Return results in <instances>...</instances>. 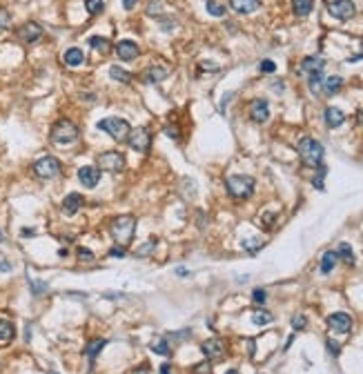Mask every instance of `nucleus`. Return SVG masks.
Wrapping results in <instances>:
<instances>
[{"mask_svg":"<svg viewBox=\"0 0 363 374\" xmlns=\"http://www.w3.org/2000/svg\"><path fill=\"white\" fill-rule=\"evenodd\" d=\"M109 232H112L116 245L127 247L132 243L134 234H136V220H134V216H130V214H125V216H118V218L112 220V225H109Z\"/></svg>","mask_w":363,"mask_h":374,"instance_id":"f257e3e1","label":"nucleus"},{"mask_svg":"<svg viewBox=\"0 0 363 374\" xmlns=\"http://www.w3.org/2000/svg\"><path fill=\"white\" fill-rule=\"evenodd\" d=\"M323 154H326L323 145L319 141H314V138L305 136V138H301V141H299V156L308 167H319V165H321Z\"/></svg>","mask_w":363,"mask_h":374,"instance_id":"f03ea898","label":"nucleus"},{"mask_svg":"<svg viewBox=\"0 0 363 374\" xmlns=\"http://www.w3.org/2000/svg\"><path fill=\"white\" fill-rule=\"evenodd\" d=\"M98 129L109 134V136L118 143L127 141V138H130V132H132L130 123H127L125 118H118V116H107V118H103V121H98Z\"/></svg>","mask_w":363,"mask_h":374,"instance_id":"7ed1b4c3","label":"nucleus"},{"mask_svg":"<svg viewBox=\"0 0 363 374\" xmlns=\"http://www.w3.org/2000/svg\"><path fill=\"white\" fill-rule=\"evenodd\" d=\"M51 141L58 143V145H69V143H74L76 138H78V127H76L71 121H67V118H60V121H56L51 125Z\"/></svg>","mask_w":363,"mask_h":374,"instance_id":"20e7f679","label":"nucleus"},{"mask_svg":"<svg viewBox=\"0 0 363 374\" xmlns=\"http://www.w3.org/2000/svg\"><path fill=\"white\" fill-rule=\"evenodd\" d=\"M227 191H230V196L234 198H247V196H252V191H254V179L252 176H243V174H234L227 179Z\"/></svg>","mask_w":363,"mask_h":374,"instance_id":"39448f33","label":"nucleus"},{"mask_svg":"<svg viewBox=\"0 0 363 374\" xmlns=\"http://www.w3.org/2000/svg\"><path fill=\"white\" fill-rule=\"evenodd\" d=\"M98 170L103 172H112V174H116V172H121L123 167H125V156L121 154V152H103V154L98 156Z\"/></svg>","mask_w":363,"mask_h":374,"instance_id":"423d86ee","label":"nucleus"},{"mask_svg":"<svg viewBox=\"0 0 363 374\" xmlns=\"http://www.w3.org/2000/svg\"><path fill=\"white\" fill-rule=\"evenodd\" d=\"M33 174H36L38 179H54V176H58L60 174L58 158L45 156V158H40V161H36L33 163Z\"/></svg>","mask_w":363,"mask_h":374,"instance_id":"0eeeda50","label":"nucleus"},{"mask_svg":"<svg viewBox=\"0 0 363 374\" xmlns=\"http://www.w3.org/2000/svg\"><path fill=\"white\" fill-rule=\"evenodd\" d=\"M127 143H130L132 150L136 152H150V145H152V134L147 127H136L130 132V138H127Z\"/></svg>","mask_w":363,"mask_h":374,"instance_id":"6e6552de","label":"nucleus"},{"mask_svg":"<svg viewBox=\"0 0 363 374\" xmlns=\"http://www.w3.org/2000/svg\"><path fill=\"white\" fill-rule=\"evenodd\" d=\"M328 11H330V16H334L337 20H350L357 9H355V2H352V0H332V2L328 4Z\"/></svg>","mask_w":363,"mask_h":374,"instance_id":"1a4fd4ad","label":"nucleus"},{"mask_svg":"<svg viewBox=\"0 0 363 374\" xmlns=\"http://www.w3.org/2000/svg\"><path fill=\"white\" fill-rule=\"evenodd\" d=\"M328 328L337 334H348L352 330V319L346 312H334V314L328 316Z\"/></svg>","mask_w":363,"mask_h":374,"instance_id":"9d476101","label":"nucleus"},{"mask_svg":"<svg viewBox=\"0 0 363 374\" xmlns=\"http://www.w3.org/2000/svg\"><path fill=\"white\" fill-rule=\"evenodd\" d=\"M40 36H42V27L38 25V22H25V25L18 29V38H20L22 42H27V45L36 42Z\"/></svg>","mask_w":363,"mask_h":374,"instance_id":"9b49d317","label":"nucleus"},{"mask_svg":"<svg viewBox=\"0 0 363 374\" xmlns=\"http://www.w3.org/2000/svg\"><path fill=\"white\" fill-rule=\"evenodd\" d=\"M250 116H252V121H254V123H265L267 116H270V105H267V100H263V98L252 100Z\"/></svg>","mask_w":363,"mask_h":374,"instance_id":"f8f14e48","label":"nucleus"},{"mask_svg":"<svg viewBox=\"0 0 363 374\" xmlns=\"http://www.w3.org/2000/svg\"><path fill=\"white\" fill-rule=\"evenodd\" d=\"M78 181L83 183V187H96L100 181V170L92 165H85L78 170Z\"/></svg>","mask_w":363,"mask_h":374,"instance_id":"ddd939ff","label":"nucleus"},{"mask_svg":"<svg viewBox=\"0 0 363 374\" xmlns=\"http://www.w3.org/2000/svg\"><path fill=\"white\" fill-rule=\"evenodd\" d=\"M200 352H203L207 359H221L223 352H225V348H223L221 339H209V341H205L203 345H200Z\"/></svg>","mask_w":363,"mask_h":374,"instance_id":"4468645a","label":"nucleus"},{"mask_svg":"<svg viewBox=\"0 0 363 374\" xmlns=\"http://www.w3.org/2000/svg\"><path fill=\"white\" fill-rule=\"evenodd\" d=\"M116 54H118V58H123V60H132L138 56V45L134 40H121L116 45Z\"/></svg>","mask_w":363,"mask_h":374,"instance_id":"2eb2a0df","label":"nucleus"},{"mask_svg":"<svg viewBox=\"0 0 363 374\" xmlns=\"http://www.w3.org/2000/svg\"><path fill=\"white\" fill-rule=\"evenodd\" d=\"M80 205H83V196L76 194V191H71V194H67L65 200H63V214L74 216V214L80 209Z\"/></svg>","mask_w":363,"mask_h":374,"instance_id":"dca6fc26","label":"nucleus"},{"mask_svg":"<svg viewBox=\"0 0 363 374\" xmlns=\"http://www.w3.org/2000/svg\"><path fill=\"white\" fill-rule=\"evenodd\" d=\"M230 7L236 13H254L261 9V0H230Z\"/></svg>","mask_w":363,"mask_h":374,"instance_id":"f3484780","label":"nucleus"},{"mask_svg":"<svg viewBox=\"0 0 363 374\" xmlns=\"http://www.w3.org/2000/svg\"><path fill=\"white\" fill-rule=\"evenodd\" d=\"M323 65H326L323 58H319V56H308V58H303V62H301V71H305V74L323 71Z\"/></svg>","mask_w":363,"mask_h":374,"instance_id":"a211bd4d","label":"nucleus"},{"mask_svg":"<svg viewBox=\"0 0 363 374\" xmlns=\"http://www.w3.org/2000/svg\"><path fill=\"white\" fill-rule=\"evenodd\" d=\"M63 60H65L69 67H80V65L85 62V54H83V49H78V47H69V49L65 51Z\"/></svg>","mask_w":363,"mask_h":374,"instance_id":"6ab92c4d","label":"nucleus"},{"mask_svg":"<svg viewBox=\"0 0 363 374\" xmlns=\"http://www.w3.org/2000/svg\"><path fill=\"white\" fill-rule=\"evenodd\" d=\"M323 118H326L328 127H339V125H343V121H346V114H343L339 107H328Z\"/></svg>","mask_w":363,"mask_h":374,"instance_id":"aec40b11","label":"nucleus"},{"mask_svg":"<svg viewBox=\"0 0 363 374\" xmlns=\"http://www.w3.org/2000/svg\"><path fill=\"white\" fill-rule=\"evenodd\" d=\"M165 76H167L165 67H147V69L143 71V80H145V83H161Z\"/></svg>","mask_w":363,"mask_h":374,"instance_id":"412c9836","label":"nucleus"},{"mask_svg":"<svg viewBox=\"0 0 363 374\" xmlns=\"http://www.w3.org/2000/svg\"><path fill=\"white\" fill-rule=\"evenodd\" d=\"M13 337H16L13 323H11V321H7V319H0V343H9Z\"/></svg>","mask_w":363,"mask_h":374,"instance_id":"4be33fe9","label":"nucleus"},{"mask_svg":"<svg viewBox=\"0 0 363 374\" xmlns=\"http://www.w3.org/2000/svg\"><path fill=\"white\" fill-rule=\"evenodd\" d=\"M337 261H339V254L332 252V249L323 254V258H321V272L323 274H330V272L334 270V265H337Z\"/></svg>","mask_w":363,"mask_h":374,"instance_id":"5701e85b","label":"nucleus"},{"mask_svg":"<svg viewBox=\"0 0 363 374\" xmlns=\"http://www.w3.org/2000/svg\"><path fill=\"white\" fill-rule=\"evenodd\" d=\"M109 76H112V80H118V83H123V85H127V83H132V74L130 71H125V69H121V67H109Z\"/></svg>","mask_w":363,"mask_h":374,"instance_id":"b1692460","label":"nucleus"},{"mask_svg":"<svg viewBox=\"0 0 363 374\" xmlns=\"http://www.w3.org/2000/svg\"><path fill=\"white\" fill-rule=\"evenodd\" d=\"M323 71H314V74H310V80H308V87H310V92L312 94H319L321 92V87H323Z\"/></svg>","mask_w":363,"mask_h":374,"instance_id":"393cba45","label":"nucleus"},{"mask_svg":"<svg viewBox=\"0 0 363 374\" xmlns=\"http://www.w3.org/2000/svg\"><path fill=\"white\" fill-rule=\"evenodd\" d=\"M341 85H343L341 76H330V78L323 80V89H326V94H337L339 89H341Z\"/></svg>","mask_w":363,"mask_h":374,"instance_id":"a878e982","label":"nucleus"},{"mask_svg":"<svg viewBox=\"0 0 363 374\" xmlns=\"http://www.w3.org/2000/svg\"><path fill=\"white\" fill-rule=\"evenodd\" d=\"M292 7L297 16H308L312 11V0H292Z\"/></svg>","mask_w":363,"mask_h":374,"instance_id":"bb28decb","label":"nucleus"},{"mask_svg":"<svg viewBox=\"0 0 363 374\" xmlns=\"http://www.w3.org/2000/svg\"><path fill=\"white\" fill-rule=\"evenodd\" d=\"M105 345H107V341H105V339H96V341H92L87 345V348H85V354H87V359H96V354L100 352V350L105 348Z\"/></svg>","mask_w":363,"mask_h":374,"instance_id":"cd10ccee","label":"nucleus"},{"mask_svg":"<svg viewBox=\"0 0 363 374\" xmlns=\"http://www.w3.org/2000/svg\"><path fill=\"white\" fill-rule=\"evenodd\" d=\"M337 254H339V258H343V261L348 263V265H355V252H352V247L348 245V243H341Z\"/></svg>","mask_w":363,"mask_h":374,"instance_id":"c85d7f7f","label":"nucleus"},{"mask_svg":"<svg viewBox=\"0 0 363 374\" xmlns=\"http://www.w3.org/2000/svg\"><path fill=\"white\" fill-rule=\"evenodd\" d=\"M89 45H92V49L103 51V54H107V51H109V40H107V38L92 36V38H89Z\"/></svg>","mask_w":363,"mask_h":374,"instance_id":"c756f323","label":"nucleus"},{"mask_svg":"<svg viewBox=\"0 0 363 374\" xmlns=\"http://www.w3.org/2000/svg\"><path fill=\"white\" fill-rule=\"evenodd\" d=\"M205 9H207V13H212V16H216V18L225 16V7H223L221 2H216V0H207V2H205Z\"/></svg>","mask_w":363,"mask_h":374,"instance_id":"7c9ffc66","label":"nucleus"},{"mask_svg":"<svg viewBox=\"0 0 363 374\" xmlns=\"http://www.w3.org/2000/svg\"><path fill=\"white\" fill-rule=\"evenodd\" d=\"M252 323H254V325H267V323H272V314H270V312H265V310H256L254 314H252Z\"/></svg>","mask_w":363,"mask_h":374,"instance_id":"2f4dec72","label":"nucleus"},{"mask_svg":"<svg viewBox=\"0 0 363 374\" xmlns=\"http://www.w3.org/2000/svg\"><path fill=\"white\" fill-rule=\"evenodd\" d=\"M152 352L161 354V357H167V354H170V345H167V339H156V341H152Z\"/></svg>","mask_w":363,"mask_h":374,"instance_id":"473e14b6","label":"nucleus"},{"mask_svg":"<svg viewBox=\"0 0 363 374\" xmlns=\"http://www.w3.org/2000/svg\"><path fill=\"white\" fill-rule=\"evenodd\" d=\"M103 7H105L103 0H85V9H87L92 16H96V13L103 11Z\"/></svg>","mask_w":363,"mask_h":374,"instance_id":"72a5a7b5","label":"nucleus"},{"mask_svg":"<svg viewBox=\"0 0 363 374\" xmlns=\"http://www.w3.org/2000/svg\"><path fill=\"white\" fill-rule=\"evenodd\" d=\"M154 247H156V238H152V241H147L145 245L136 247V256H147L150 252H154Z\"/></svg>","mask_w":363,"mask_h":374,"instance_id":"f704fd0d","label":"nucleus"},{"mask_svg":"<svg viewBox=\"0 0 363 374\" xmlns=\"http://www.w3.org/2000/svg\"><path fill=\"white\" fill-rule=\"evenodd\" d=\"M9 25H11V16L7 9L0 7V29H9Z\"/></svg>","mask_w":363,"mask_h":374,"instance_id":"c9c22d12","label":"nucleus"},{"mask_svg":"<svg viewBox=\"0 0 363 374\" xmlns=\"http://www.w3.org/2000/svg\"><path fill=\"white\" fill-rule=\"evenodd\" d=\"M252 299H254V303H261V305H263L265 301H267V292L263 290V287H256V290L252 292Z\"/></svg>","mask_w":363,"mask_h":374,"instance_id":"e433bc0d","label":"nucleus"},{"mask_svg":"<svg viewBox=\"0 0 363 374\" xmlns=\"http://www.w3.org/2000/svg\"><path fill=\"white\" fill-rule=\"evenodd\" d=\"M243 247L250 249V252H256L259 247H263V243H261L259 238H250V241H243Z\"/></svg>","mask_w":363,"mask_h":374,"instance_id":"4c0bfd02","label":"nucleus"},{"mask_svg":"<svg viewBox=\"0 0 363 374\" xmlns=\"http://www.w3.org/2000/svg\"><path fill=\"white\" fill-rule=\"evenodd\" d=\"M305 325H308V319H305L303 314H299V316H294V319H292V328L294 330H303Z\"/></svg>","mask_w":363,"mask_h":374,"instance_id":"58836bf2","label":"nucleus"},{"mask_svg":"<svg viewBox=\"0 0 363 374\" xmlns=\"http://www.w3.org/2000/svg\"><path fill=\"white\" fill-rule=\"evenodd\" d=\"M194 374H212V368H209V363H196Z\"/></svg>","mask_w":363,"mask_h":374,"instance_id":"ea45409f","label":"nucleus"},{"mask_svg":"<svg viewBox=\"0 0 363 374\" xmlns=\"http://www.w3.org/2000/svg\"><path fill=\"white\" fill-rule=\"evenodd\" d=\"M259 69H261V71H265V74H272V71L276 69V65H274L272 60H263V62L259 65Z\"/></svg>","mask_w":363,"mask_h":374,"instance_id":"a19ab883","label":"nucleus"},{"mask_svg":"<svg viewBox=\"0 0 363 374\" xmlns=\"http://www.w3.org/2000/svg\"><path fill=\"white\" fill-rule=\"evenodd\" d=\"M78 256H80V261H94V254L92 252H89V249H85V247H80L78 249Z\"/></svg>","mask_w":363,"mask_h":374,"instance_id":"79ce46f5","label":"nucleus"},{"mask_svg":"<svg viewBox=\"0 0 363 374\" xmlns=\"http://www.w3.org/2000/svg\"><path fill=\"white\" fill-rule=\"evenodd\" d=\"M328 350H330V354H334V357H337V354L341 352V345H339L337 341H332V339H328Z\"/></svg>","mask_w":363,"mask_h":374,"instance_id":"37998d69","label":"nucleus"},{"mask_svg":"<svg viewBox=\"0 0 363 374\" xmlns=\"http://www.w3.org/2000/svg\"><path fill=\"white\" fill-rule=\"evenodd\" d=\"M163 132H165V136H167V138H174V141L179 138V127H176V125H174V127H165Z\"/></svg>","mask_w":363,"mask_h":374,"instance_id":"c03bdc74","label":"nucleus"},{"mask_svg":"<svg viewBox=\"0 0 363 374\" xmlns=\"http://www.w3.org/2000/svg\"><path fill=\"white\" fill-rule=\"evenodd\" d=\"M161 7H163L161 2H150V9H147V13H150V16H154V13L159 16V13H161Z\"/></svg>","mask_w":363,"mask_h":374,"instance_id":"a18cd8bd","label":"nucleus"},{"mask_svg":"<svg viewBox=\"0 0 363 374\" xmlns=\"http://www.w3.org/2000/svg\"><path fill=\"white\" fill-rule=\"evenodd\" d=\"M109 256L123 258V256H125V247H112V249H109Z\"/></svg>","mask_w":363,"mask_h":374,"instance_id":"49530a36","label":"nucleus"},{"mask_svg":"<svg viewBox=\"0 0 363 374\" xmlns=\"http://www.w3.org/2000/svg\"><path fill=\"white\" fill-rule=\"evenodd\" d=\"M136 2H138V0H123V7H125L127 11H130V9L136 7Z\"/></svg>","mask_w":363,"mask_h":374,"instance_id":"de8ad7c7","label":"nucleus"},{"mask_svg":"<svg viewBox=\"0 0 363 374\" xmlns=\"http://www.w3.org/2000/svg\"><path fill=\"white\" fill-rule=\"evenodd\" d=\"M263 220H265V227H270V225H272V220H274V214H265Z\"/></svg>","mask_w":363,"mask_h":374,"instance_id":"09e8293b","label":"nucleus"},{"mask_svg":"<svg viewBox=\"0 0 363 374\" xmlns=\"http://www.w3.org/2000/svg\"><path fill=\"white\" fill-rule=\"evenodd\" d=\"M176 274H179V276H187V270H185V267H176Z\"/></svg>","mask_w":363,"mask_h":374,"instance_id":"8fccbe9b","label":"nucleus"},{"mask_svg":"<svg viewBox=\"0 0 363 374\" xmlns=\"http://www.w3.org/2000/svg\"><path fill=\"white\" fill-rule=\"evenodd\" d=\"M161 374H172L170 372V366H161Z\"/></svg>","mask_w":363,"mask_h":374,"instance_id":"3c124183","label":"nucleus"},{"mask_svg":"<svg viewBox=\"0 0 363 374\" xmlns=\"http://www.w3.org/2000/svg\"><path fill=\"white\" fill-rule=\"evenodd\" d=\"M136 374H147V368H141V370H138Z\"/></svg>","mask_w":363,"mask_h":374,"instance_id":"603ef678","label":"nucleus"},{"mask_svg":"<svg viewBox=\"0 0 363 374\" xmlns=\"http://www.w3.org/2000/svg\"><path fill=\"white\" fill-rule=\"evenodd\" d=\"M225 374H238L236 370H230V372H225Z\"/></svg>","mask_w":363,"mask_h":374,"instance_id":"864d4df0","label":"nucleus"},{"mask_svg":"<svg viewBox=\"0 0 363 374\" xmlns=\"http://www.w3.org/2000/svg\"><path fill=\"white\" fill-rule=\"evenodd\" d=\"M4 241V236H2V232H0V243H2Z\"/></svg>","mask_w":363,"mask_h":374,"instance_id":"5fc2aeb1","label":"nucleus"},{"mask_svg":"<svg viewBox=\"0 0 363 374\" xmlns=\"http://www.w3.org/2000/svg\"><path fill=\"white\" fill-rule=\"evenodd\" d=\"M359 116H361V123H363V112H361V114H359Z\"/></svg>","mask_w":363,"mask_h":374,"instance_id":"6e6d98bb","label":"nucleus"}]
</instances>
